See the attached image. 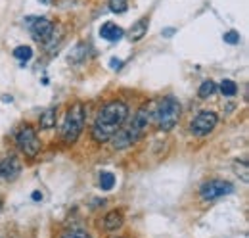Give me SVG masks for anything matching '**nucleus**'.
<instances>
[{"label": "nucleus", "instance_id": "ddd939ff", "mask_svg": "<svg viewBox=\"0 0 249 238\" xmlns=\"http://www.w3.org/2000/svg\"><path fill=\"white\" fill-rule=\"evenodd\" d=\"M115 186V175L111 171H102L100 175V188L102 190H111Z\"/></svg>", "mask_w": 249, "mask_h": 238}, {"label": "nucleus", "instance_id": "39448f33", "mask_svg": "<svg viewBox=\"0 0 249 238\" xmlns=\"http://www.w3.org/2000/svg\"><path fill=\"white\" fill-rule=\"evenodd\" d=\"M234 192V186L232 182L228 180H220V178H213L205 184H201L199 188V196L205 200V202H213L217 198H222V196H228Z\"/></svg>", "mask_w": 249, "mask_h": 238}, {"label": "nucleus", "instance_id": "f8f14e48", "mask_svg": "<svg viewBox=\"0 0 249 238\" xmlns=\"http://www.w3.org/2000/svg\"><path fill=\"white\" fill-rule=\"evenodd\" d=\"M148 27H150V21H148V18H142V20H138L130 31H128V37H130V40H140V39H144V35L148 33Z\"/></svg>", "mask_w": 249, "mask_h": 238}, {"label": "nucleus", "instance_id": "2eb2a0df", "mask_svg": "<svg viewBox=\"0 0 249 238\" xmlns=\"http://www.w3.org/2000/svg\"><path fill=\"white\" fill-rule=\"evenodd\" d=\"M215 90H217V85H215L213 81H205V83L199 87L197 94H199V98H209V96L215 94Z\"/></svg>", "mask_w": 249, "mask_h": 238}, {"label": "nucleus", "instance_id": "aec40b11", "mask_svg": "<svg viewBox=\"0 0 249 238\" xmlns=\"http://www.w3.org/2000/svg\"><path fill=\"white\" fill-rule=\"evenodd\" d=\"M224 42H228V44H238V42H240V33H236V31L224 33Z\"/></svg>", "mask_w": 249, "mask_h": 238}, {"label": "nucleus", "instance_id": "4be33fe9", "mask_svg": "<svg viewBox=\"0 0 249 238\" xmlns=\"http://www.w3.org/2000/svg\"><path fill=\"white\" fill-rule=\"evenodd\" d=\"M121 65H123V61H121V60H117V58L111 60V69H121Z\"/></svg>", "mask_w": 249, "mask_h": 238}, {"label": "nucleus", "instance_id": "dca6fc26", "mask_svg": "<svg viewBox=\"0 0 249 238\" xmlns=\"http://www.w3.org/2000/svg\"><path fill=\"white\" fill-rule=\"evenodd\" d=\"M220 92H222L224 96H234V94L238 92V85H236L234 81H230V79H224V81L220 83Z\"/></svg>", "mask_w": 249, "mask_h": 238}, {"label": "nucleus", "instance_id": "f03ea898", "mask_svg": "<svg viewBox=\"0 0 249 238\" xmlns=\"http://www.w3.org/2000/svg\"><path fill=\"white\" fill-rule=\"evenodd\" d=\"M148 108H142L138 114H136V118L134 121L126 127V129H121V131H117L111 139H113V146L117 150H123L126 146H130L132 142H136L140 137H142V133L146 131V127H148Z\"/></svg>", "mask_w": 249, "mask_h": 238}, {"label": "nucleus", "instance_id": "6ab92c4d", "mask_svg": "<svg viewBox=\"0 0 249 238\" xmlns=\"http://www.w3.org/2000/svg\"><path fill=\"white\" fill-rule=\"evenodd\" d=\"M234 169H236L238 177H242V180H244V182H248L249 175H248V161H246V159H244L242 163H240V161H236V163H234Z\"/></svg>", "mask_w": 249, "mask_h": 238}, {"label": "nucleus", "instance_id": "a211bd4d", "mask_svg": "<svg viewBox=\"0 0 249 238\" xmlns=\"http://www.w3.org/2000/svg\"><path fill=\"white\" fill-rule=\"evenodd\" d=\"M126 8H128L126 0H109V10H111L113 14H124Z\"/></svg>", "mask_w": 249, "mask_h": 238}, {"label": "nucleus", "instance_id": "423d86ee", "mask_svg": "<svg viewBox=\"0 0 249 238\" xmlns=\"http://www.w3.org/2000/svg\"><path fill=\"white\" fill-rule=\"evenodd\" d=\"M218 123V116L215 112H199L194 121H192V133L196 135V137H205V135H209L215 127H217Z\"/></svg>", "mask_w": 249, "mask_h": 238}, {"label": "nucleus", "instance_id": "b1692460", "mask_svg": "<svg viewBox=\"0 0 249 238\" xmlns=\"http://www.w3.org/2000/svg\"><path fill=\"white\" fill-rule=\"evenodd\" d=\"M173 33H175V29H165V31H163V35H165V37H171Z\"/></svg>", "mask_w": 249, "mask_h": 238}, {"label": "nucleus", "instance_id": "412c9836", "mask_svg": "<svg viewBox=\"0 0 249 238\" xmlns=\"http://www.w3.org/2000/svg\"><path fill=\"white\" fill-rule=\"evenodd\" d=\"M62 238H90V235L85 231H67L62 235Z\"/></svg>", "mask_w": 249, "mask_h": 238}, {"label": "nucleus", "instance_id": "1a4fd4ad", "mask_svg": "<svg viewBox=\"0 0 249 238\" xmlns=\"http://www.w3.org/2000/svg\"><path fill=\"white\" fill-rule=\"evenodd\" d=\"M19 171H21V163H19V159L16 156H8V158H4L0 161V177L2 178L12 180V178H16L19 175Z\"/></svg>", "mask_w": 249, "mask_h": 238}, {"label": "nucleus", "instance_id": "4468645a", "mask_svg": "<svg viewBox=\"0 0 249 238\" xmlns=\"http://www.w3.org/2000/svg\"><path fill=\"white\" fill-rule=\"evenodd\" d=\"M56 125V110H46L42 116H40V127L42 129H50Z\"/></svg>", "mask_w": 249, "mask_h": 238}, {"label": "nucleus", "instance_id": "7ed1b4c3", "mask_svg": "<svg viewBox=\"0 0 249 238\" xmlns=\"http://www.w3.org/2000/svg\"><path fill=\"white\" fill-rule=\"evenodd\" d=\"M180 119V104L175 96H167L156 110V123L161 131H171Z\"/></svg>", "mask_w": 249, "mask_h": 238}, {"label": "nucleus", "instance_id": "20e7f679", "mask_svg": "<svg viewBox=\"0 0 249 238\" xmlns=\"http://www.w3.org/2000/svg\"><path fill=\"white\" fill-rule=\"evenodd\" d=\"M83 125H85V110H83V104H75L73 108H69L65 121H63L62 127V137L67 144H73L79 135L83 133Z\"/></svg>", "mask_w": 249, "mask_h": 238}, {"label": "nucleus", "instance_id": "5701e85b", "mask_svg": "<svg viewBox=\"0 0 249 238\" xmlns=\"http://www.w3.org/2000/svg\"><path fill=\"white\" fill-rule=\"evenodd\" d=\"M33 200H42V194L40 192H33Z\"/></svg>", "mask_w": 249, "mask_h": 238}, {"label": "nucleus", "instance_id": "6e6552de", "mask_svg": "<svg viewBox=\"0 0 249 238\" xmlns=\"http://www.w3.org/2000/svg\"><path fill=\"white\" fill-rule=\"evenodd\" d=\"M27 25L29 31L33 33V39L38 40V42H46L52 35H54V23L46 18H27Z\"/></svg>", "mask_w": 249, "mask_h": 238}, {"label": "nucleus", "instance_id": "393cba45", "mask_svg": "<svg viewBox=\"0 0 249 238\" xmlns=\"http://www.w3.org/2000/svg\"><path fill=\"white\" fill-rule=\"evenodd\" d=\"M42 4H48V0H42Z\"/></svg>", "mask_w": 249, "mask_h": 238}, {"label": "nucleus", "instance_id": "f3484780", "mask_svg": "<svg viewBox=\"0 0 249 238\" xmlns=\"http://www.w3.org/2000/svg\"><path fill=\"white\" fill-rule=\"evenodd\" d=\"M14 56L18 60H21V61H27V60H31L33 50L29 46H18V48L14 50Z\"/></svg>", "mask_w": 249, "mask_h": 238}, {"label": "nucleus", "instance_id": "9b49d317", "mask_svg": "<svg viewBox=\"0 0 249 238\" xmlns=\"http://www.w3.org/2000/svg\"><path fill=\"white\" fill-rule=\"evenodd\" d=\"M104 227L106 231H117L123 227V213L121 211H109L104 217Z\"/></svg>", "mask_w": 249, "mask_h": 238}, {"label": "nucleus", "instance_id": "f257e3e1", "mask_svg": "<svg viewBox=\"0 0 249 238\" xmlns=\"http://www.w3.org/2000/svg\"><path fill=\"white\" fill-rule=\"evenodd\" d=\"M126 116H128V108L123 102H109L107 106H104L92 125L94 140H98V142L109 140L121 129Z\"/></svg>", "mask_w": 249, "mask_h": 238}, {"label": "nucleus", "instance_id": "0eeeda50", "mask_svg": "<svg viewBox=\"0 0 249 238\" xmlns=\"http://www.w3.org/2000/svg\"><path fill=\"white\" fill-rule=\"evenodd\" d=\"M16 142H18V148L21 152H25L27 156H36L38 154V148H40V142H38V137L35 133V129L25 125L18 137H16Z\"/></svg>", "mask_w": 249, "mask_h": 238}, {"label": "nucleus", "instance_id": "9d476101", "mask_svg": "<svg viewBox=\"0 0 249 238\" xmlns=\"http://www.w3.org/2000/svg\"><path fill=\"white\" fill-rule=\"evenodd\" d=\"M124 31L119 27V25H115V23H111V21H107V23H104L102 27H100V37L102 39H106V40H109V42H115V40H119L121 37H123Z\"/></svg>", "mask_w": 249, "mask_h": 238}]
</instances>
